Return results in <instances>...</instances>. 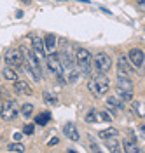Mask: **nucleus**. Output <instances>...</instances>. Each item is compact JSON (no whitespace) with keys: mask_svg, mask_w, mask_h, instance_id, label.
Instances as JSON below:
<instances>
[{"mask_svg":"<svg viewBox=\"0 0 145 153\" xmlns=\"http://www.w3.org/2000/svg\"><path fill=\"white\" fill-rule=\"evenodd\" d=\"M87 89L95 96H105L110 89V80L105 76V73H98L87 82Z\"/></svg>","mask_w":145,"mask_h":153,"instance_id":"nucleus-1","label":"nucleus"},{"mask_svg":"<svg viewBox=\"0 0 145 153\" xmlns=\"http://www.w3.org/2000/svg\"><path fill=\"white\" fill-rule=\"evenodd\" d=\"M75 63H77L79 70L82 75H89L91 73V65H93V56L87 49L79 47L75 49Z\"/></svg>","mask_w":145,"mask_h":153,"instance_id":"nucleus-2","label":"nucleus"},{"mask_svg":"<svg viewBox=\"0 0 145 153\" xmlns=\"http://www.w3.org/2000/svg\"><path fill=\"white\" fill-rule=\"evenodd\" d=\"M93 66L98 73H108L112 68V57L107 52H96V56H93Z\"/></svg>","mask_w":145,"mask_h":153,"instance_id":"nucleus-3","label":"nucleus"},{"mask_svg":"<svg viewBox=\"0 0 145 153\" xmlns=\"http://www.w3.org/2000/svg\"><path fill=\"white\" fill-rule=\"evenodd\" d=\"M5 63H7V66H12V68H20L23 63H25V56H23V51L20 47H14V49H9L7 52H5Z\"/></svg>","mask_w":145,"mask_h":153,"instance_id":"nucleus-4","label":"nucleus"},{"mask_svg":"<svg viewBox=\"0 0 145 153\" xmlns=\"http://www.w3.org/2000/svg\"><path fill=\"white\" fill-rule=\"evenodd\" d=\"M46 61H47L49 70H51V71H53L56 76L63 75V65H61V59H59L58 54H54V52H49V56L46 57Z\"/></svg>","mask_w":145,"mask_h":153,"instance_id":"nucleus-5","label":"nucleus"},{"mask_svg":"<svg viewBox=\"0 0 145 153\" xmlns=\"http://www.w3.org/2000/svg\"><path fill=\"white\" fill-rule=\"evenodd\" d=\"M0 117H2V120H5V122H11V120H14V118L18 117V110L14 108V103H12V101H5V103H2Z\"/></svg>","mask_w":145,"mask_h":153,"instance_id":"nucleus-6","label":"nucleus"},{"mask_svg":"<svg viewBox=\"0 0 145 153\" xmlns=\"http://www.w3.org/2000/svg\"><path fill=\"white\" fill-rule=\"evenodd\" d=\"M128 59H129V63H131L133 66L140 68L142 65H143L145 54H143V51H142V49H138V47H133L131 51H129V52H128Z\"/></svg>","mask_w":145,"mask_h":153,"instance_id":"nucleus-7","label":"nucleus"},{"mask_svg":"<svg viewBox=\"0 0 145 153\" xmlns=\"http://www.w3.org/2000/svg\"><path fill=\"white\" fill-rule=\"evenodd\" d=\"M30 40H32V47H33V54H35V57L37 59H42L44 57V38L37 37V35H30Z\"/></svg>","mask_w":145,"mask_h":153,"instance_id":"nucleus-8","label":"nucleus"},{"mask_svg":"<svg viewBox=\"0 0 145 153\" xmlns=\"http://www.w3.org/2000/svg\"><path fill=\"white\" fill-rule=\"evenodd\" d=\"M14 84V91H16V94L20 96H30L32 94V85H30L26 80H14L12 82Z\"/></svg>","mask_w":145,"mask_h":153,"instance_id":"nucleus-9","label":"nucleus"},{"mask_svg":"<svg viewBox=\"0 0 145 153\" xmlns=\"http://www.w3.org/2000/svg\"><path fill=\"white\" fill-rule=\"evenodd\" d=\"M63 134L67 136L70 141H79V139H80L79 129L75 127V124H72V122H68V124L63 125Z\"/></svg>","mask_w":145,"mask_h":153,"instance_id":"nucleus-10","label":"nucleus"},{"mask_svg":"<svg viewBox=\"0 0 145 153\" xmlns=\"http://www.w3.org/2000/svg\"><path fill=\"white\" fill-rule=\"evenodd\" d=\"M131 68L128 66V56L117 57V76H128Z\"/></svg>","mask_w":145,"mask_h":153,"instance_id":"nucleus-11","label":"nucleus"},{"mask_svg":"<svg viewBox=\"0 0 145 153\" xmlns=\"http://www.w3.org/2000/svg\"><path fill=\"white\" fill-rule=\"evenodd\" d=\"M63 73H65V80H67L68 84H74L79 78V75H80V71H77V68L74 66V65L63 66Z\"/></svg>","mask_w":145,"mask_h":153,"instance_id":"nucleus-12","label":"nucleus"},{"mask_svg":"<svg viewBox=\"0 0 145 153\" xmlns=\"http://www.w3.org/2000/svg\"><path fill=\"white\" fill-rule=\"evenodd\" d=\"M56 42H58V38L54 37L53 33H47V35L44 37V49H46L47 52H54V49H56Z\"/></svg>","mask_w":145,"mask_h":153,"instance_id":"nucleus-13","label":"nucleus"},{"mask_svg":"<svg viewBox=\"0 0 145 153\" xmlns=\"http://www.w3.org/2000/svg\"><path fill=\"white\" fill-rule=\"evenodd\" d=\"M122 150L126 153H138L140 152V148H138V144H136L135 139H124L122 141Z\"/></svg>","mask_w":145,"mask_h":153,"instance_id":"nucleus-14","label":"nucleus"},{"mask_svg":"<svg viewBox=\"0 0 145 153\" xmlns=\"http://www.w3.org/2000/svg\"><path fill=\"white\" fill-rule=\"evenodd\" d=\"M116 96L121 101H126V103H131L133 101V91H124V89L116 87Z\"/></svg>","mask_w":145,"mask_h":153,"instance_id":"nucleus-15","label":"nucleus"},{"mask_svg":"<svg viewBox=\"0 0 145 153\" xmlns=\"http://www.w3.org/2000/svg\"><path fill=\"white\" fill-rule=\"evenodd\" d=\"M2 76L5 80H9V82H14V80H18V71H16V68L7 66V68L2 70Z\"/></svg>","mask_w":145,"mask_h":153,"instance_id":"nucleus-16","label":"nucleus"},{"mask_svg":"<svg viewBox=\"0 0 145 153\" xmlns=\"http://www.w3.org/2000/svg\"><path fill=\"white\" fill-rule=\"evenodd\" d=\"M117 87L119 89H124V91H133V82L128 76H119L117 78Z\"/></svg>","mask_w":145,"mask_h":153,"instance_id":"nucleus-17","label":"nucleus"},{"mask_svg":"<svg viewBox=\"0 0 145 153\" xmlns=\"http://www.w3.org/2000/svg\"><path fill=\"white\" fill-rule=\"evenodd\" d=\"M107 106H108V108H112V110H122V108H124L122 101H121L117 96H112V97H108V99H107Z\"/></svg>","mask_w":145,"mask_h":153,"instance_id":"nucleus-18","label":"nucleus"},{"mask_svg":"<svg viewBox=\"0 0 145 153\" xmlns=\"http://www.w3.org/2000/svg\"><path fill=\"white\" fill-rule=\"evenodd\" d=\"M117 131L114 127H108V129H101L100 132H98V137H101V139H110V137H116L117 136Z\"/></svg>","mask_w":145,"mask_h":153,"instance_id":"nucleus-19","label":"nucleus"},{"mask_svg":"<svg viewBox=\"0 0 145 153\" xmlns=\"http://www.w3.org/2000/svg\"><path fill=\"white\" fill-rule=\"evenodd\" d=\"M105 141H107V148H108L110 152H121V150H122L121 141H117L116 137H110V139H105Z\"/></svg>","mask_w":145,"mask_h":153,"instance_id":"nucleus-20","label":"nucleus"},{"mask_svg":"<svg viewBox=\"0 0 145 153\" xmlns=\"http://www.w3.org/2000/svg\"><path fill=\"white\" fill-rule=\"evenodd\" d=\"M25 150H26V148H25V144H21L20 141L11 143L9 146H7V152H11V153H23Z\"/></svg>","mask_w":145,"mask_h":153,"instance_id":"nucleus-21","label":"nucleus"},{"mask_svg":"<svg viewBox=\"0 0 145 153\" xmlns=\"http://www.w3.org/2000/svg\"><path fill=\"white\" fill-rule=\"evenodd\" d=\"M25 118H30L32 115H33V105L32 103H26V105H23L21 106V111H20Z\"/></svg>","mask_w":145,"mask_h":153,"instance_id":"nucleus-22","label":"nucleus"},{"mask_svg":"<svg viewBox=\"0 0 145 153\" xmlns=\"http://www.w3.org/2000/svg\"><path fill=\"white\" fill-rule=\"evenodd\" d=\"M51 120V113L49 111H44V113H40L39 117H37V124L39 125H46Z\"/></svg>","mask_w":145,"mask_h":153,"instance_id":"nucleus-23","label":"nucleus"},{"mask_svg":"<svg viewBox=\"0 0 145 153\" xmlns=\"http://www.w3.org/2000/svg\"><path fill=\"white\" fill-rule=\"evenodd\" d=\"M86 122H89V124H95V122H98V111H95V110H89L86 115Z\"/></svg>","mask_w":145,"mask_h":153,"instance_id":"nucleus-24","label":"nucleus"},{"mask_svg":"<svg viewBox=\"0 0 145 153\" xmlns=\"http://www.w3.org/2000/svg\"><path fill=\"white\" fill-rule=\"evenodd\" d=\"M44 97H46V101H47L49 105H58V97H56V96H53L51 94V92H46V94H44Z\"/></svg>","mask_w":145,"mask_h":153,"instance_id":"nucleus-25","label":"nucleus"},{"mask_svg":"<svg viewBox=\"0 0 145 153\" xmlns=\"http://www.w3.org/2000/svg\"><path fill=\"white\" fill-rule=\"evenodd\" d=\"M98 120H105V122H110L112 117L108 115V111H98Z\"/></svg>","mask_w":145,"mask_h":153,"instance_id":"nucleus-26","label":"nucleus"},{"mask_svg":"<svg viewBox=\"0 0 145 153\" xmlns=\"http://www.w3.org/2000/svg\"><path fill=\"white\" fill-rule=\"evenodd\" d=\"M23 134L32 136V134H33V125H32V124H25V125H23Z\"/></svg>","mask_w":145,"mask_h":153,"instance_id":"nucleus-27","label":"nucleus"},{"mask_svg":"<svg viewBox=\"0 0 145 153\" xmlns=\"http://www.w3.org/2000/svg\"><path fill=\"white\" fill-rule=\"evenodd\" d=\"M89 141H91V152H100V146L95 143V139H93V137H89Z\"/></svg>","mask_w":145,"mask_h":153,"instance_id":"nucleus-28","label":"nucleus"},{"mask_svg":"<svg viewBox=\"0 0 145 153\" xmlns=\"http://www.w3.org/2000/svg\"><path fill=\"white\" fill-rule=\"evenodd\" d=\"M58 143H59V139L56 137V136H53V137H51V139L47 141V144H49V146H56Z\"/></svg>","mask_w":145,"mask_h":153,"instance_id":"nucleus-29","label":"nucleus"},{"mask_svg":"<svg viewBox=\"0 0 145 153\" xmlns=\"http://www.w3.org/2000/svg\"><path fill=\"white\" fill-rule=\"evenodd\" d=\"M21 139V132H16L14 134V141H20Z\"/></svg>","mask_w":145,"mask_h":153,"instance_id":"nucleus-30","label":"nucleus"},{"mask_svg":"<svg viewBox=\"0 0 145 153\" xmlns=\"http://www.w3.org/2000/svg\"><path fill=\"white\" fill-rule=\"evenodd\" d=\"M25 4H30V0H25Z\"/></svg>","mask_w":145,"mask_h":153,"instance_id":"nucleus-31","label":"nucleus"},{"mask_svg":"<svg viewBox=\"0 0 145 153\" xmlns=\"http://www.w3.org/2000/svg\"><path fill=\"white\" fill-rule=\"evenodd\" d=\"M0 108H2V105H0Z\"/></svg>","mask_w":145,"mask_h":153,"instance_id":"nucleus-32","label":"nucleus"}]
</instances>
